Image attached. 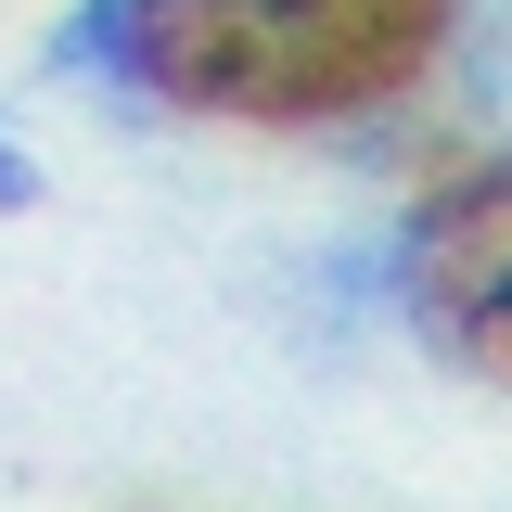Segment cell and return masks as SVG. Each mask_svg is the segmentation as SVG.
<instances>
[{
    "label": "cell",
    "mask_w": 512,
    "mask_h": 512,
    "mask_svg": "<svg viewBox=\"0 0 512 512\" xmlns=\"http://www.w3.org/2000/svg\"><path fill=\"white\" fill-rule=\"evenodd\" d=\"M397 295H410V320H423L436 359L512 384V154L474 167V180H448L436 205L410 218Z\"/></svg>",
    "instance_id": "2"
},
{
    "label": "cell",
    "mask_w": 512,
    "mask_h": 512,
    "mask_svg": "<svg viewBox=\"0 0 512 512\" xmlns=\"http://www.w3.org/2000/svg\"><path fill=\"white\" fill-rule=\"evenodd\" d=\"M448 39V0H90L77 64H116L180 116H359L397 103Z\"/></svg>",
    "instance_id": "1"
},
{
    "label": "cell",
    "mask_w": 512,
    "mask_h": 512,
    "mask_svg": "<svg viewBox=\"0 0 512 512\" xmlns=\"http://www.w3.org/2000/svg\"><path fill=\"white\" fill-rule=\"evenodd\" d=\"M13 205H39V167H26V154L0 141V218H13Z\"/></svg>",
    "instance_id": "3"
}]
</instances>
